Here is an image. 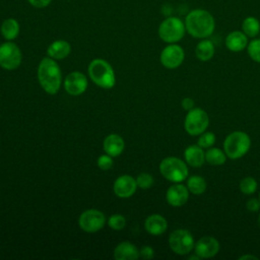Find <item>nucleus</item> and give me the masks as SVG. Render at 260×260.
Here are the masks:
<instances>
[{
	"label": "nucleus",
	"instance_id": "obj_16",
	"mask_svg": "<svg viewBox=\"0 0 260 260\" xmlns=\"http://www.w3.org/2000/svg\"><path fill=\"white\" fill-rule=\"evenodd\" d=\"M248 37L242 30H233L231 31L224 41L225 47L231 52H241L248 46Z\"/></svg>",
	"mask_w": 260,
	"mask_h": 260
},
{
	"label": "nucleus",
	"instance_id": "obj_5",
	"mask_svg": "<svg viewBox=\"0 0 260 260\" xmlns=\"http://www.w3.org/2000/svg\"><path fill=\"white\" fill-rule=\"evenodd\" d=\"M159 172L164 178L173 183H181L188 178L189 170L186 161L176 156H168L159 164Z\"/></svg>",
	"mask_w": 260,
	"mask_h": 260
},
{
	"label": "nucleus",
	"instance_id": "obj_22",
	"mask_svg": "<svg viewBox=\"0 0 260 260\" xmlns=\"http://www.w3.org/2000/svg\"><path fill=\"white\" fill-rule=\"evenodd\" d=\"M215 53V47L212 41L208 38L201 39V41L195 47V56L200 61H209Z\"/></svg>",
	"mask_w": 260,
	"mask_h": 260
},
{
	"label": "nucleus",
	"instance_id": "obj_24",
	"mask_svg": "<svg viewBox=\"0 0 260 260\" xmlns=\"http://www.w3.org/2000/svg\"><path fill=\"white\" fill-rule=\"evenodd\" d=\"M242 31L248 38H256L260 34V21L255 16H247L242 22Z\"/></svg>",
	"mask_w": 260,
	"mask_h": 260
},
{
	"label": "nucleus",
	"instance_id": "obj_37",
	"mask_svg": "<svg viewBox=\"0 0 260 260\" xmlns=\"http://www.w3.org/2000/svg\"><path fill=\"white\" fill-rule=\"evenodd\" d=\"M247 259L258 260V257H257V256H254V255H252V254H245V255H242L241 257H239V260H247Z\"/></svg>",
	"mask_w": 260,
	"mask_h": 260
},
{
	"label": "nucleus",
	"instance_id": "obj_36",
	"mask_svg": "<svg viewBox=\"0 0 260 260\" xmlns=\"http://www.w3.org/2000/svg\"><path fill=\"white\" fill-rule=\"evenodd\" d=\"M181 106L185 111H190L195 108V102L191 98H184L181 102Z\"/></svg>",
	"mask_w": 260,
	"mask_h": 260
},
{
	"label": "nucleus",
	"instance_id": "obj_13",
	"mask_svg": "<svg viewBox=\"0 0 260 260\" xmlns=\"http://www.w3.org/2000/svg\"><path fill=\"white\" fill-rule=\"evenodd\" d=\"M64 88L71 95H80L87 88V79L85 75L79 71L69 73L64 80Z\"/></svg>",
	"mask_w": 260,
	"mask_h": 260
},
{
	"label": "nucleus",
	"instance_id": "obj_7",
	"mask_svg": "<svg viewBox=\"0 0 260 260\" xmlns=\"http://www.w3.org/2000/svg\"><path fill=\"white\" fill-rule=\"evenodd\" d=\"M209 125L208 114L201 108H193L188 111L184 120V129L191 136L203 133Z\"/></svg>",
	"mask_w": 260,
	"mask_h": 260
},
{
	"label": "nucleus",
	"instance_id": "obj_6",
	"mask_svg": "<svg viewBox=\"0 0 260 260\" xmlns=\"http://www.w3.org/2000/svg\"><path fill=\"white\" fill-rule=\"evenodd\" d=\"M158 37L168 44H176L181 41L185 34V22L177 16H169L165 18L158 25Z\"/></svg>",
	"mask_w": 260,
	"mask_h": 260
},
{
	"label": "nucleus",
	"instance_id": "obj_8",
	"mask_svg": "<svg viewBox=\"0 0 260 260\" xmlns=\"http://www.w3.org/2000/svg\"><path fill=\"white\" fill-rule=\"evenodd\" d=\"M169 246L177 255L189 254L195 246L192 234L185 229H178L171 233L169 237Z\"/></svg>",
	"mask_w": 260,
	"mask_h": 260
},
{
	"label": "nucleus",
	"instance_id": "obj_12",
	"mask_svg": "<svg viewBox=\"0 0 260 260\" xmlns=\"http://www.w3.org/2000/svg\"><path fill=\"white\" fill-rule=\"evenodd\" d=\"M220 249L219 242L211 236H204L200 238L194 246L195 254L200 258H212L214 257Z\"/></svg>",
	"mask_w": 260,
	"mask_h": 260
},
{
	"label": "nucleus",
	"instance_id": "obj_35",
	"mask_svg": "<svg viewBox=\"0 0 260 260\" xmlns=\"http://www.w3.org/2000/svg\"><path fill=\"white\" fill-rule=\"evenodd\" d=\"M28 3L36 8H45L49 6L52 0H27Z\"/></svg>",
	"mask_w": 260,
	"mask_h": 260
},
{
	"label": "nucleus",
	"instance_id": "obj_14",
	"mask_svg": "<svg viewBox=\"0 0 260 260\" xmlns=\"http://www.w3.org/2000/svg\"><path fill=\"white\" fill-rule=\"evenodd\" d=\"M136 179L130 175H122L118 177L113 185L114 193L120 198H129L131 197L137 189Z\"/></svg>",
	"mask_w": 260,
	"mask_h": 260
},
{
	"label": "nucleus",
	"instance_id": "obj_39",
	"mask_svg": "<svg viewBox=\"0 0 260 260\" xmlns=\"http://www.w3.org/2000/svg\"><path fill=\"white\" fill-rule=\"evenodd\" d=\"M259 200H260V192H259Z\"/></svg>",
	"mask_w": 260,
	"mask_h": 260
},
{
	"label": "nucleus",
	"instance_id": "obj_15",
	"mask_svg": "<svg viewBox=\"0 0 260 260\" xmlns=\"http://www.w3.org/2000/svg\"><path fill=\"white\" fill-rule=\"evenodd\" d=\"M189 190L187 186H184L180 183H175L166 193V200L167 202L174 207H180L187 203L189 199Z\"/></svg>",
	"mask_w": 260,
	"mask_h": 260
},
{
	"label": "nucleus",
	"instance_id": "obj_3",
	"mask_svg": "<svg viewBox=\"0 0 260 260\" xmlns=\"http://www.w3.org/2000/svg\"><path fill=\"white\" fill-rule=\"evenodd\" d=\"M90 79L100 87L110 89L116 84L115 72L109 62L103 59H93L88 65Z\"/></svg>",
	"mask_w": 260,
	"mask_h": 260
},
{
	"label": "nucleus",
	"instance_id": "obj_19",
	"mask_svg": "<svg viewBox=\"0 0 260 260\" xmlns=\"http://www.w3.org/2000/svg\"><path fill=\"white\" fill-rule=\"evenodd\" d=\"M103 146L107 154L111 155L112 157H115V156H119L123 152L125 147V142L120 135L110 134L104 139Z\"/></svg>",
	"mask_w": 260,
	"mask_h": 260
},
{
	"label": "nucleus",
	"instance_id": "obj_26",
	"mask_svg": "<svg viewBox=\"0 0 260 260\" xmlns=\"http://www.w3.org/2000/svg\"><path fill=\"white\" fill-rule=\"evenodd\" d=\"M187 188L190 193L194 195H201L205 192L207 188V183L203 177L199 175H194L187 179Z\"/></svg>",
	"mask_w": 260,
	"mask_h": 260
},
{
	"label": "nucleus",
	"instance_id": "obj_25",
	"mask_svg": "<svg viewBox=\"0 0 260 260\" xmlns=\"http://www.w3.org/2000/svg\"><path fill=\"white\" fill-rule=\"evenodd\" d=\"M226 158L224 150L217 147H209L205 152V161L210 166H221L226 161Z\"/></svg>",
	"mask_w": 260,
	"mask_h": 260
},
{
	"label": "nucleus",
	"instance_id": "obj_23",
	"mask_svg": "<svg viewBox=\"0 0 260 260\" xmlns=\"http://www.w3.org/2000/svg\"><path fill=\"white\" fill-rule=\"evenodd\" d=\"M0 31L2 37L7 40V41H13L14 39H16L19 35L20 31V26L18 21L15 18L9 17L6 18L0 27Z\"/></svg>",
	"mask_w": 260,
	"mask_h": 260
},
{
	"label": "nucleus",
	"instance_id": "obj_34",
	"mask_svg": "<svg viewBox=\"0 0 260 260\" xmlns=\"http://www.w3.org/2000/svg\"><path fill=\"white\" fill-rule=\"evenodd\" d=\"M139 256L143 259H152L154 256V250L150 246H143L139 250Z\"/></svg>",
	"mask_w": 260,
	"mask_h": 260
},
{
	"label": "nucleus",
	"instance_id": "obj_11",
	"mask_svg": "<svg viewBox=\"0 0 260 260\" xmlns=\"http://www.w3.org/2000/svg\"><path fill=\"white\" fill-rule=\"evenodd\" d=\"M185 59V52L183 48L176 44H169L166 46L159 56L160 63L168 69L178 68Z\"/></svg>",
	"mask_w": 260,
	"mask_h": 260
},
{
	"label": "nucleus",
	"instance_id": "obj_18",
	"mask_svg": "<svg viewBox=\"0 0 260 260\" xmlns=\"http://www.w3.org/2000/svg\"><path fill=\"white\" fill-rule=\"evenodd\" d=\"M144 228L148 234L152 236H160L167 231L168 221L160 214H151L146 217Z\"/></svg>",
	"mask_w": 260,
	"mask_h": 260
},
{
	"label": "nucleus",
	"instance_id": "obj_4",
	"mask_svg": "<svg viewBox=\"0 0 260 260\" xmlns=\"http://www.w3.org/2000/svg\"><path fill=\"white\" fill-rule=\"evenodd\" d=\"M251 147L250 136L243 131H234L223 140V150L231 159L243 157Z\"/></svg>",
	"mask_w": 260,
	"mask_h": 260
},
{
	"label": "nucleus",
	"instance_id": "obj_32",
	"mask_svg": "<svg viewBox=\"0 0 260 260\" xmlns=\"http://www.w3.org/2000/svg\"><path fill=\"white\" fill-rule=\"evenodd\" d=\"M98 167L103 171H108L113 167V157L109 154H102L98 158Z\"/></svg>",
	"mask_w": 260,
	"mask_h": 260
},
{
	"label": "nucleus",
	"instance_id": "obj_28",
	"mask_svg": "<svg viewBox=\"0 0 260 260\" xmlns=\"http://www.w3.org/2000/svg\"><path fill=\"white\" fill-rule=\"evenodd\" d=\"M247 53L253 61L260 63V39L254 38L248 43Z\"/></svg>",
	"mask_w": 260,
	"mask_h": 260
},
{
	"label": "nucleus",
	"instance_id": "obj_20",
	"mask_svg": "<svg viewBox=\"0 0 260 260\" xmlns=\"http://www.w3.org/2000/svg\"><path fill=\"white\" fill-rule=\"evenodd\" d=\"M139 257V250L130 242H122L114 250L116 260H136Z\"/></svg>",
	"mask_w": 260,
	"mask_h": 260
},
{
	"label": "nucleus",
	"instance_id": "obj_9",
	"mask_svg": "<svg viewBox=\"0 0 260 260\" xmlns=\"http://www.w3.org/2000/svg\"><path fill=\"white\" fill-rule=\"evenodd\" d=\"M22 54L18 46L11 41L0 45V67L6 70H14L19 67Z\"/></svg>",
	"mask_w": 260,
	"mask_h": 260
},
{
	"label": "nucleus",
	"instance_id": "obj_1",
	"mask_svg": "<svg viewBox=\"0 0 260 260\" xmlns=\"http://www.w3.org/2000/svg\"><path fill=\"white\" fill-rule=\"evenodd\" d=\"M186 31L195 39H206L215 29V19L206 9L196 8L188 12L185 17Z\"/></svg>",
	"mask_w": 260,
	"mask_h": 260
},
{
	"label": "nucleus",
	"instance_id": "obj_38",
	"mask_svg": "<svg viewBox=\"0 0 260 260\" xmlns=\"http://www.w3.org/2000/svg\"><path fill=\"white\" fill-rule=\"evenodd\" d=\"M258 224H259V228H260V213L258 215Z\"/></svg>",
	"mask_w": 260,
	"mask_h": 260
},
{
	"label": "nucleus",
	"instance_id": "obj_33",
	"mask_svg": "<svg viewBox=\"0 0 260 260\" xmlns=\"http://www.w3.org/2000/svg\"><path fill=\"white\" fill-rule=\"evenodd\" d=\"M246 208L251 212H257L260 209V200L257 198H250L246 203Z\"/></svg>",
	"mask_w": 260,
	"mask_h": 260
},
{
	"label": "nucleus",
	"instance_id": "obj_29",
	"mask_svg": "<svg viewBox=\"0 0 260 260\" xmlns=\"http://www.w3.org/2000/svg\"><path fill=\"white\" fill-rule=\"evenodd\" d=\"M215 140H216V137H215V134L213 132L204 131L203 133H201L199 135V138L197 140V144L200 147H202L203 149L204 148H209V147H212L214 145Z\"/></svg>",
	"mask_w": 260,
	"mask_h": 260
},
{
	"label": "nucleus",
	"instance_id": "obj_31",
	"mask_svg": "<svg viewBox=\"0 0 260 260\" xmlns=\"http://www.w3.org/2000/svg\"><path fill=\"white\" fill-rule=\"evenodd\" d=\"M136 183H137V187L143 190L149 189L152 187L154 180L153 177L148 174V173H141L136 177Z\"/></svg>",
	"mask_w": 260,
	"mask_h": 260
},
{
	"label": "nucleus",
	"instance_id": "obj_17",
	"mask_svg": "<svg viewBox=\"0 0 260 260\" xmlns=\"http://www.w3.org/2000/svg\"><path fill=\"white\" fill-rule=\"evenodd\" d=\"M184 158L187 165L193 168H200L205 161V152L198 144H191L185 148Z\"/></svg>",
	"mask_w": 260,
	"mask_h": 260
},
{
	"label": "nucleus",
	"instance_id": "obj_27",
	"mask_svg": "<svg viewBox=\"0 0 260 260\" xmlns=\"http://www.w3.org/2000/svg\"><path fill=\"white\" fill-rule=\"evenodd\" d=\"M240 191L245 194V195H252L256 192L257 187H258V183L255 180V178L253 177H245L241 180L240 182Z\"/></svg>",
	"mask_w": 260,
	"mask_h": 260
},
{
	"label": "nucleus",
	"instance_id": "obj_2",
	"mask_svg": "<svg viewBox=\"0 0 260 260\" xmlns=\"http://www.w3.org/2000/svg\"><path fill=\"white\" fill-rule=\"evenodd\" d=\"M38 79L43 89L49 94H55L61 86V70L55 59L43 58L38 66Z\"/></svg>",
	"mask_w": 260,
	"mask_h": 260
},
{
	"label": "nucleus",
	"instance_id": "obj_10",
	"mask_svg": "<svg viewBox=\"0 0 260 260\" xmlns=\"http://www.w3.org/2000/svg\"><path fill=\"white\" fill-rule=\"evenodd\" d=\"M78 223L82 231L86 233H95L104 228L106 216L98 209H87L80 214Z\"/></svg>",
	"mask_w": 260,
	"mask_h": 260
},
{
	"label": "nucleus",
	"instance_id": "obj_30",
	"mask_svg": "<svg viewBox=\"0 0 260 260\" xmlns=\"http://www.w3.org/2000/svg\"><path fill=\"white\" fill-rule=\"evenodd\" d=\"M108 224L114 231H121L126 225V218L122 214H112L108 219Z\"/></svg>",
	"mask_w": 260,
	"mask_h": 260
},
{
	"label": "nucleus",
	"instance_id": "obj_21",
	"mask_svg": "<svg viewBox=\"0 0 260 260\" xmlns=\"http://www.w3.org/2000/svg\"><path fill=\"white\" fill-rule=\"evenodd\" d=\"M71 52V46L67 41L57 40L50 44L47 49V54L49 57L55 60L65 59Z\"/></svg>",
	"mask_w": 260,
	"mask_h": 260
}]
</instances>
